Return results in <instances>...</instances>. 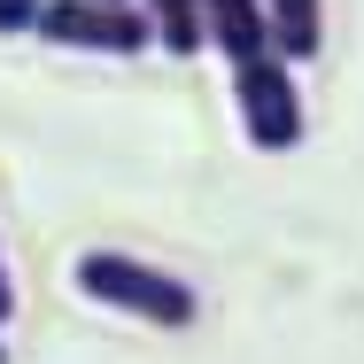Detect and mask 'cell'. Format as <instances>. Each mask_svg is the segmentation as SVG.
<instances>
[{
    "instance_id": "cell-7",
    "label": "cell",
    "mask_w": 364,
    "mask_h": 364,
    "mask_svg": "<svg viewBox=\"0 0 364 364\" xmlns=\"http://www.w3.org/2000/svg\"><path fill=\"white\" fill-rule=\"evenodd\" d=\"M39 8H47V0H0V31H8V39H16V31H31V23H39Z\"/></svg>"
},
{
    "instance_id": "cell-1",
    "label": "cell",
    "mask_w": 364,
    "mask_h": 364,
    "mask_svg": "<svg viewBox=\"0 0 364 364\" xmlns=\"http://www.w3.org/2000/svg\"><path fill=\"white\" fill-rule=\"evenodd\" d=\"M77 287L93 294L101 310H124V318L163 326V333H178V326L202 318V294L186 287L178 272H163V264H140L132 248H85L77 256Z\"/></svg>"
},
{
    "instance_id": "cell-4",
    "label": "cell",
    "mask_w": 364,
    "mask_h": 364,
    "mask_svg": "<svg viewBox=\"0 0 364 364\" xmlns=\"http://www.w3.org/2000/svg\"><path fill=\"white\" fill-rule=\"evenodd\" d=\"M202 16H210V47H218L225 63H256V55H272L264 0H202Z\"/></svg>"
},
{
    "instance_id": "cell-3",
    "label": "cell",
    "mask_w": 364,
    "mask_h": 364,
    "mask_svg": "<svg viewBox=\"0 0 364 364\" xmlns=\"http://www.w3.org/2000/svg\"><path fill=\"white\" fill-rule=\"evenodd\" d=\"M31 31L47 47H70V55H140V47H155L140 0H47Z\"/></svg>"
},
{
    "instance_id": "cell-2",
    "label": "cell",
    "mask_w": 364,
    "mask_h": 364,
    "mask_svg": "<svg viewBox=\"0 0 364 364\" xmlns=\"http://www.w3.org/2000/svg\"><path fill=\"white\" fill-rule=\"evenodd\" d=\"M232 101H240L248 147H264V155L302 147V85H294V63H279V55L232 63Z\"/></svg>"
},
{
    "instance_id": "cell-6",
    "label": "cell",
    "mask_w": 364,
    "mask_h": 364,
    "mask_svg": "<svg viewBox=\"0 0 364 364\" xmlns=\"http://www.w3.org/2000/svg\"><path fill=\"white\" fill-rule=\"evenodd\" d=\"M140 16H147V39H155L163 55H202V47H210L202 0H140Z\"/></svg>"
},
{
    "instance_id": "cell-8",
    "label": "cell",
    "mask_w": 364,
    "mask_h": 364,
    "mask_svg": "<svg viewBox=\"0 0 364 364\" xmlns=\"http://www.w3.org/2000/svg\"><path fill=\"white\" fill-rule=\"evenodd\" d=\"M16 318V279H8V248H0V326Z\"/></svg>"
},
{
    "instance_id": "cell-5",
    "label": "cell",
    "mask_w": 364,
    "mask_h": 364,
    "mask_svg": "<svg viewBox=\"0 0 364 364\" xmlns=\"http://www.w3.org/2000/svg\"><path fill=\"white\" fill-rule=\"evenodd\" d=\"M264 23H272V55L279 63H318V47H326V0H264Z\"/></svg>"
},
{
    "instance_id": "cell-9",
    "label": "cell",
    "mask_w": 364,
    "mask_h": 364,
    "mask_svg": "<svg viewBox=\"0 0 364 364\" xmlns=\"http://www.w3.org/2000/svg\"><path fill=\"white\" fill-rule=\"evenodd\" d=\"M0 364H8V341H0Z\"/></svg>"
}]
</instances>
